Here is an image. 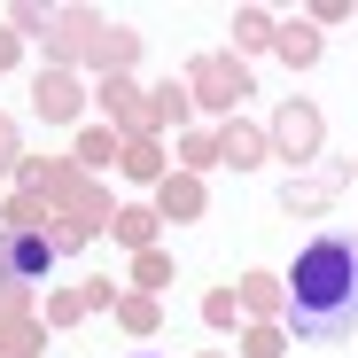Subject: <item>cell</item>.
I'll use <instances>...</instances> for the list:
<instances>
[{
	"label": "cell",
	"instance_id": "obj_2",
	"mask_svg": "<svg viewBox=\"0 0 358 358\" xmlns=\"http://www.w3.org/2000/svg\"><path fill=\"white\" fill-rule=\"evenodd\" d=\"M47 242H39V234H8V242H0V280H39L47 273Z\"/></svg>",
	"mask_w": 358,
	"mask_h": 358
},
{
	"label": "cell",
	"instance_id": "obj_1",
	"mask_svg": "<svg viewBox=\"0 0 358 358\" xmlns=\"http://www.w3.org/2000/svg\"><path fill=\"white\" fill-rule=\"evenodd\" d=\"M350 320H358V234H327L288 273V327L327 343Z\"/></svg>",
	"mask_w": 358,
	"mask_h": 358
}]
</instances>
